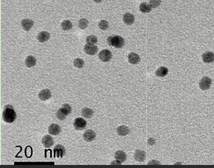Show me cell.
<instances>
[{
  "label": "cell",
  "mask_w": 214,
  "mask_h": 168,
  "mask_svg": "<svg viewBox=\"0 0 214 168\" xmlns=\"http://www.w3.org/2000/svg\"><path fill=\"white\" fill-rule=\"evenodd\" d=\"M16 117H17V114L14 110V107L10 105L5 106L3 113V119L4 121L7 123H13L15 121Z\"/></svg>",
  "instance_id": "1"
},
{
  "label": "cell",
  "mask_w": 214,
  "mask_h": 168,
  "mask_svg": "<svg viewBox=\"0 0 214 168\" xmlns=\"http://www.w3.org/2000/svg\"><path fill=\"white\" fill-rule=\"evenodd\" d=\"M107 42L110 46L114 47L116 48H121L125 44V40L121 36H111L107 39Z\"/></svg>",
  "instance_id": "2"
},
{
  "label": "cell",
  "mask_w": 214,
  "mask_h": 168,
  "mask_svg": "<svg viewBox=\"0 0 214 168\" xmlns=\"http://www.w3.org/2000/svg\"><path fill=\"white\" fill-rule=\"evenodd\" d=\"M72 112V108L69 104H64L59 109L56 113V116L57 119L60 121H64L65 119L67 116L69 115Z\"/></svg>",
  "instance_id": "3"
},
{
  "label": "cell",
  "mask_w": 214,
  "mask_h": 168,
  "mask_svg": "<svg viewBox=\"0 0 214 168\" xmlns=\"http://www.w3.org/2000/svg\"><path fill=\"white\" fill-rule=\"evenodd\" d=\"M98 57L102 62H108L112 58V53L108 50H103L98 54Z\"/></svg>",
  "instance_id": "4"
},
{
  "label": "cell",
  "mask_w": 214,
  "mask_h": 168,
  "mask_svg": "<svg viewBox=\"0 0 214 168\" xmlns=\"http://www.w3.org/2000/svg\"><path fill=\"white\" fill-rule=\"evenodd\" d=\"M200 88L203 90H208L212 85V80L208 77H203L200 81Z\"/></svg>",
  "instance_id": "5"
},
{
  "label": "cell",
  "mask_w": 214,
  "mask_h": 168,
  "mask_svg": "<svg viewBox=\"0 0 214 168\" xmlns=\"http://www.w3.org/2000/svg\"><path fill=\"white\" fill-rule=\"evenodd\" d=\"M74 127L77 130H83L86 126V121L81 117H78L75 119L73 122Z\"/></svg>",
  "instance_id": "6"
},
{
  "label": "cell",
  "mask_w": 214,
  "mask_h": 168,
  "mask_svg": "<svg viewBox=\"0 0 214 168\" xmlns=\"http://www.w3.org/2000/svg\"><path fill=\"white\" fill-rule=\"evenodd\" d=\"M54 157L57 158H62L65 154V149L64 147L61 144L56 145L54 148Z\"/></svg>",
  "instance_id": "7"
},
{
  "label": "cell",
  "mask_w": 214,
  "mask_h": 168,
  "mask_svg": "<svg viewBox=\"0 0 214 168\" xmlns=\"http://www.w3.org/2000/svg\"><path fill=\"white\" fill-rule=\"evenodd\" d=\"M61 132V127L59 125L56 123H52L48 127V133L52 135L56 136Z\"/></svg>",
  "instance_id": "8"
},
{
  "label": "cell",
  "mask_w": 214,
  "mask_h": 168,
  "mask_svg": "<svg viewBox=\"0 0 214 168\" xmlns=\"http://www.w3.org/2000/svg\"><path fill=\"white\" fill-rule=\"evenodd\" d=\"M84 51L86 54L89 55H95L98 52V47L95 45H89L88 44H86L85 45Z\"/></svg>",
  "instance_id": "9"
},
{
  "label": "cell",
  "mask_w": 214,
  "mask_h": 168,
  "mask_svg": "<svg viewBox=\"0 0 214 168\" xmlns=\"http://www.w3.org/2000/svg\"><path fill=\"white\" fill-rule=\"evenodd\" d=\"M33 25H34V22L31 19H24L22 20V27L24 31H29L31 28L33 27Z\"/></svg>",
  "instance_id": "10"
},
{
  "label": "cell",
  "mask_w": 214,
  "mask_h": 168,
  "mask_svg": "<svg viewBox=\"0 0 214 168\" xmlns=\"http://www.w3.org/2000/svg\"><path fill=\"white\" fill-rule=\"evenodd\" d=\"M50 37V34L47 31H42L37 35V39L40 43H44L48 41Z\"/></svg>",
  "instance_id": "11"
},
{
  "label": "cell",
  "mask_w": 214,
  "mask_h": 168,
  "mask_svg": "<svg viewBox=\"0 0 214 168\" xmlns=\"http://www.w3.org/2000/svg\"><path fill=\"white\" fill-rule=\"evenodd\" d=\"M146 157V152L141 150H137L134 154V158L135 160L138 162H143Z\"/></svg>",
  "instance_id": "12"
},
{
  "label": "cell",
  "mask_w": 214,
  "mask_h": 168,
  "mask_svg": "<svg viewBox=\"0 0 214 168\" xmlns=\"http://www.w3.org/2000/svg\"><path fill=\"white\" fill-rule=\"evenodd\" d=\"M52 93L50 90L48 89H45L41 90L39 93V98L42 101H46L51 97Z\"/></svg>",
  "instance_id": "13"
},
{
  "label": "cell",
  "mask_w": 214,
  "mask_h": 168,
  "mask_svg": "<svg viewBox=\"0 0 214 168\" xmlns=\"http://www.w3.org/2000/svg\"><path fill=\"white\" fill-rule=\"evenodd\" d=\"M203 61L205 63H211L214 62V53L211 52H207L204 53L202 56Z\"/></svg>",
  "instance_id": "14"
},
{
  "label": "cell",
  "mask_w": 214,
  "mask_h": 168,
  "mask_svg": "<svg viewBox=\"0 0 214 168\" xmlns=\"http://www.w3.org/2000/svg\"><path fill=\"white\" fill-rule=\"evenodd\" d=\"M96 138V133L93 130H87L84 134H83V138L87 142H91L93 141Z\"/></svg>",
  "instance_id": "15"
},
{
  "label": "cell",
  "mask_w": 214,
  "mask_h": 168,
  "mask_svg": "<svg viewBox=\"0 0 214 168\" xmlns=\"http://www.w3.org/2000/svg\"><path fill=\"white\" fill-rule=\"evenodd\" d=\"M114 158L116 159V161H118L120 164H121L122 163L124 162L126 160L127 155L124 152H123V151L121 150H119L115 153Z\"/></svg>",
  "instance_id": "16"
},
{
  "label": "cell",
  "mask_w": 214,
  "mask_h": 168,
  "mask_svg": "<svg viewBox=\"0 0 214 168\" xmlns=\"http://www.w3.org/2000/svg\"><path fill=\"white\" fill-rule=\"evenodd\" d=\"M42 142L44 147L46 148L51 147L54 144L53 139L50 135H45L44 137H43Z\"/></svg>",
  "instance_id": "17"
},
{
  "label": "cell",
  "mask_w": 214,
  "mask_h": 168,
  "mask_svg": "<svg viewBox=\"0 0 214 168\" xmlns=\"http://www.w3.org/2000/svg\"><path fill=\"white\" fill-rule=\"evenodd\" d=\"M123 21L126 24L131 25L134 23L135 17L134 15L130 13H126L123 15Z\"/></svg>",
  "instance_id": "18"
},
{
  "label": "cell",
  "mask_w": 214,
  "mask_h": 168,
  "mask_svg": "<svg viewBox=\"0 0 214 168\" xmlns=\"http://www.w3.org/2000/svg\"><path fill=\"white\" fill-rule=\"evenodd\" d=\"M128 60L130 64H137L140 61V57H139L138 55L135 53H131L128 56Z\"/></svg>",
  "instance_id": "19"
},
{
  "label": "cell",
  "mask_w": 214,
  "mask_h": 168,
  "mask_svg": "<svg viewBox=\"0 0 214 168\" xmlns=\"http://www.w3.org/2000/svg\"><path fill=\"white\" fill-rule=\"evenodd\" d=\"M130 132V129L126 125H121L117 128V133L119 136H124L128 134Z\"/></svg>",
  "instance_id": "20"
},
{
  "label": "cell",
  "mask_w": 214,
  "mask_h": 168,
  "mask_svg": "<svg viewBox=\"0 0 214 168\" xmlns=\"http://www.w3.org/2000/svg\"><path fill=\"white\" fill-rule=\"evenodd\" d=\"M168 73V69L165 67H160L156 70L155 75L159 77H164Z\"/></svg>",
  "instance_id": "21"
},
{
  "label": "cell",
  "mask_w": 214,
  "mask_h": 168,
  "mask_svg": "<svg viewBox=\"0 0 214 168\" xmlns=\"http://www.w3.org/2000/svg\"><path fill=\"white\" fill-rule=\"evenodd\" d=\"M25 64L28 68H31V67L35 66L36 64V57L33 56H28L25 60Z\"/></svg>",
  "instance_id": "22"
},
{
  "label": "cell",
  "mask_w": 214,
  "mask_h": 168,
  "mask_svg": "<svg viewBox=\"0 0 214 168\" xmlns=\"http://www.w3.org/2000/svg\"><path fill=\"white\" fill-rule=\"evenodd\" d=\"M139 10L143 13H149L152 11V7H151L150 4L146 2L142 3L140 6H139Z\"/></svg>",
  "instance_id": "23"
},
{
  "label": "cell",
  "mask_w": 214,
  "mask_h": 168,
  "mask_svg": "<svg viewBox=\"0 0 214 168\" xmlns=\"http://www.w3.org/2000/svg\"><path fill=\"white\" fill-rule=\"evenodd\" d=\"M81 114H82V116H83L84 117H85V118L89 119V118H90V117H92V116H93L94 111L92 109L89 108H85L83 109V110H82Z\"/></svg>",
  "instance_id": "24"
},
{
  "label": "cell",
  "mask_w": 214,
  "mask_h": 168,
  "mask_svg": "<svg viewBox=\"0 0 214 168\" xmlns=\"http://www.w3.org/2000/svg\"><path fill=\"white\" fill-rule=\"evenodd\" d=\"M61 28L64 31H69L72 28V23L69 20H65L61 23Z\"/></svg>",
  "instance_id": "25"
},
{
  "label": "cell",
  "mask_w": 214,
  "mask_h": 168,
  "mask_svg": "<svg viewBox=\"0 0 214 168\" xmlns=\"http://www.w3.org/2000/svg\"><path fill=\"white\" fill-rule=\"evenodd\" d=\"M98 41L97 37L94 35H90L87 37L86 38V42L87 44L89 45H94L97 44Z\"/></svg>",
  "instance_id": "26"
},
{
  "label": "cell",
  "mask_w": 214,
  "mask_h": 168,
  "mask_svg": "<svg viewBox=\"0 0 214 168\" xmlns=\"http://www.w3.org/2000/svg\"><path fill=\"white\" fill-rule=\"evenodd\" d=\"M73 65L78 69H81L85 65V62L81 58H77L73 61Z\"/></svg>",
  "instance_id": "27"
},
{
  "label": "cell",
  "mask_w": 214,
  "mask_h": 168,
  "mask_svg": "<svg viewBox=\"0 0 214 168\" xmlns=\"http://www.w3.org/2000/svg\"><path fill=\"white\" fill-rule=\"evenodd\" d=\"M89 24V22L86 19H81L78 22V27L81 29H85Z\"/></svg>",
  "instance_id": "28"
},
{
  "label": "cell",
  "mask_w": 214,
  "mask_h": 168,
  "mask_svg": "<svg viewBox=\"0 0 214 168\" xmlns=\"http://www.w3.org/2000/svg\"><path fill=\"white\" fill-rule=\"evenodd\" d=\"M98 25L99 28L102 30H106L109 27L108 22L105 20H102L101 21H100L98 22Z\"/></svg>",
  "instance_id": "29"
},
{
  "label": "cell",
  "mask_w": 214,
  "mask_h": 168,
  "mask_svg": "<svg viewBox=\"0 0 214 168\" xmlns=\"http://www.w3.org/2000/svg\"><path fill=\"white\" fill-rule=\"evenodd\" d=\"M162 2V0H149V4L152 8H157Z\"/></svg>",
  "instance_id": "30"
},
{
  "label": "cell",
  "mask_w": 214,
  "mask_h": 168,
  "mask_svg": "<svg viewBox=\"0 0 214 168\" xmlns=\"http://www.w3.org/2000/svg\"><path fill=\"white\" fill-rule=\"evenodd\" d=\"M93 1L97 3H99L102 1V0H93Z\"/></svg>",
  "instance_id": "31"
}]
</instances>
